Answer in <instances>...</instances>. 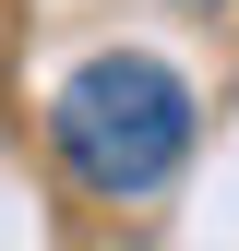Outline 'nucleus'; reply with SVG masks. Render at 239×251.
<instances>
[{
	"instance_id": "obj_1",
	"label": "nucleus",
	"mask_w": 239,
	"mask_h": 251,
	"mask_svg": "<svg viewBox=\"0 0 239 251\" xmlns=\"http://www.w3.org/2000/svg\"><path fill=\"white\" fill-rule=\"evenodd\" d=\"M48 144H60V168L84 192L132 203V192H156L179 155H191V84L167 60H143V48H96L48 96Z\"/></svg>"
},
{
	"instance_id": "obj_2",
	"label": "nucleus",
	"mask_w": 239,
	"mask_h": 251,
	"mask_svg": "<svg viewBox=\"0 0 239 251\" xmlns=\"http://www.w3.org/2000/svg\"><path fill=\"white\" fill-rule=\"evenodd\" d=\"M179 12H215V0H179Z\"/></svg>"
}]
</instances>
